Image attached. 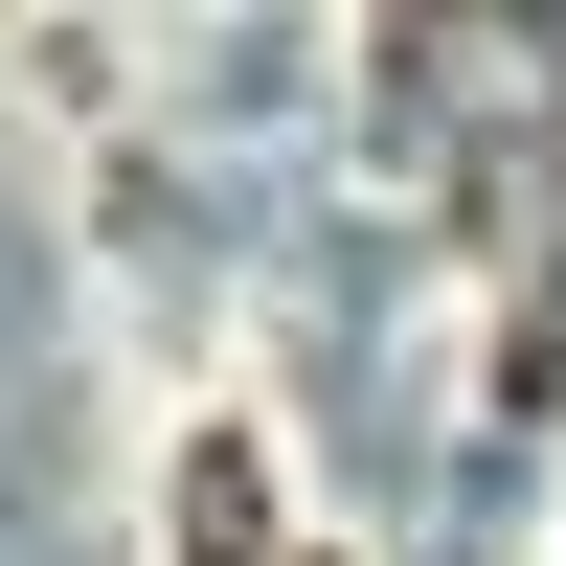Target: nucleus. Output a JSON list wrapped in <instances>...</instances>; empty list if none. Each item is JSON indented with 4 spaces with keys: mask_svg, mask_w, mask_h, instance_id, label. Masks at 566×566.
Wrapping results in <instances>:
<instances>
[{
    "mask_svg": "<svg viewBox=\"0 0 566 566\" xmlns=\"http://www.w3.org/2000/svg\"><path fill=\"white\" fill-rule=\"evenodd\" d=\"M181 566H250V453H205V476H181Z\"/></svg>",
    "mask_w": 566,
    "mask_h": 566,
    "instance_id": "f257e3e1",
    "label": "nucleus"
}]
</instances>
